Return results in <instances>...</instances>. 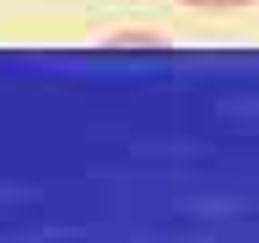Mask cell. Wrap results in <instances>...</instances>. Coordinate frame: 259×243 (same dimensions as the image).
Segmentation results:
<instances>
[{
    "label": "cell",
    "mask_w": 259,
    "mask_h": 243,
    "mask_svg": "<svg viewBox=\"0 0 259 243\" xmlns=\"http://www.w3.org/2000/svg\"><path fill=\"white\" fill-rule=\"evenodd\" d=\"M194 11H238V6H254V0H184Z\"/></svg>",
    "instance_id": "6da1fadb"
}]
</instances>
